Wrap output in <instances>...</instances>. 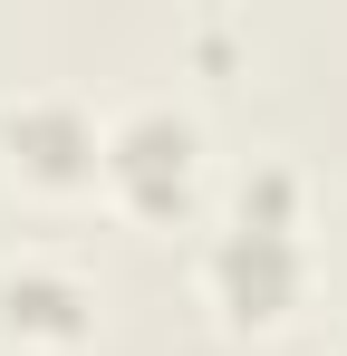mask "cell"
I'll return each instance as SVG.
<instances>
[{"label":"cell","instance_id":"cell-1","mask_svg":"<svg viewBox=\"0 0 347 356\" xmlns=\"http://www.w3.org/2000/svg\"><path fill=\"white\" fill-rule=\"evenodd\" d=\"M203 289L231 327H280L309 298V183L289 164H251L203 241Z\"/></svg>","mask_w":347,"mask_h":356},{"label":"cell","instance_id":"cell-4","mask_svg":"<svg viewBox=\"0 0 347 356\" xmlns=\"http://www.w3.org/2000/svg\"><path fill=\"white\" fill-rule=\"evenodd\" d=\"M0 337L29 356H68L97 337V280L58 250H20L0 260Z\"/></svg>","mask_w":347,"mask_h":356},{"label":"cell","instance_id":"cell-2","mask_svg":"<svg viewBox=\"0 0 347 356\" xmlns=\"http://www.w3.org/2000/svg\"><path fill=\"white\" fill-rule=\"evenodd\" d=\"M116 202L135 222H193L203 183H213V154H203V116L174 106V97H135L125 116H107V164H97Z\"/></svg>","mask_w":347,"mask_h":356},{"label":"cell","instance_id":"cell-3","mask_svg":"<svg viewBox=\"0 0 347 356\" xmlns=\"http://www.w3.org/2000/svg\"><path fill=\"white\" fill-rule=\"evenodd\" d=\"M107 164V125L68 87H20L0 97V174L20 193H87Z\"/></svg>","mask_w":347,"mask_h":356}]
</instances>
